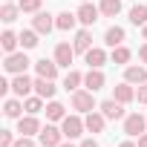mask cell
Masks as SVG:
<instances>
[{
  "mask_svg": "<svg viewBox=\"0 0 147 147\" xmlns=\"http://www.w3.org/2000/svg\"><path fill=\"white\" fill-rule=\"evenodd\" d=\"M72 110H78V113H92V110H95L92 90H75V92H72Z\"/></svg>",
  "mask_w": 147,
  "mask_h": 147,
  "instance_id": "obj_1",
  "label": "cell"
},
{
  "mask_svg": "<svg viewBox=\"0 0 147 147\" xmlns=\"http://www.w3.org/2000/svg\"><path fill=\"white\" fill-rule=\"evenodd\" d=\"M32 61L26 58V52H12V55H6V63H3V69L6 72H12V75H20V72H26V66H29Z\"/></svg>",
  "mask_w": 147,
  "mask_h": 147,
  "instance_id": "obj_2",
  "label": "cell"
},
{
  "mask_svg": "<svg viewBox=\"0 0 147 147\" xmlns=\"http://www.w3.org/2000/svg\"><path fill=\"white\" fill-rule=\"evenodd\" d=\"M38 138H40V144H43V147H61V144H63V130H58V127L46 124V127H40Z\"/></svg>",
  "mask_w": 147,
  "mask_h": 147,
  "instance_id": "obj_3",
  "label": "cell"
},
{
  "mask_svg": "<svg viewBox=\"0 0 147 147\" xmlns=\"http://www.w3.org/2000/svg\"><path fill=\"white\" fill-rule=\"evenodd\" d=\"M61 130H63V138H69V141H72V138H78V136L87 130V124H84L78 115H66V118L61 121Z\"/></svg>",
  "mask_w": 147,
  "mask_h": 147,
  "instance_id": "obj_4",
  "label": "cell"
},
{
  "mask_svg": "<svg viewBox=\"0 0 147 147\" xmlns=\"http://www.w3.org/2000/svg\"><path fill=\"white\" fill-rule=\"evenodd\" d=\"M35 90V81L26 75V72H20V75H15V81H12V92L15 95H20V98H26L29 92Z\"/></svg>",
  "mask_w": 147,
  "mask_h": 147,
  "instance_id": "obj_5",
  "label": "cell"
},
{
  "mask_svg": "<svg viewBox=\"0 0 147 147\" xmlns=\"http://www.w3.org/2000/svg\"><path fill=\"white\" fill-rule=\"evenodd\" d=\"M144 127H147V118H141L138 113H133V115L124 118V133H127V136H136V138H138V136L144 133Z\"/></svg>",
  "mask_w": 147,
  "mask_h": 147,
  "instance_id": "obj_6",
  "label": "cell"
},
{
  "mask_svg": "<svg viewBox=\"0 0 147 147\" xmlns=\"http://www.w3.org/2000/svg\"><path fill=\"white\" fill-rule=\"evenodd\" d=\"M32 26H35V32H38V35H49V32L55 29V20H52V15H49V12H35Z\"/></svg>",
  "mask_w": 147,
  "mask_h": 147,
  "instance_id": "obj_7",
  "label": "cell"
},
{
  "mask_svg": "<svg viewBox=\"0 0 147 147\" xmlns=\"http://www.w3.org/2000/svg\"><path fill=\"white\" fill-rule=\"evenodd\" d=\"M18 133H20V136H35V133H40V121H38L32 113H29V115H20Z\"/></svg>",
  "mask_w": 147,
  "mask_h": 147,
  "instance_id": "obj_8",
  "label": "cell"
},
{
  "mask_svg": "<svg viewBox=\"0 0 147 147\" xmlns=\"http://www.w3.org/2000/svg\"><path fill=\"white\" fill-rule=\"evenodd\" d=\"M72 58H75V46H69V43H58L55 46V63L58 66H69Z\"/></svg>",
  "mask_w": 147,
  "mask_h": 147,
  "instance_id": "obj_9",
  "label": "cell"
},
{
  "mask_svg": "<svg viewBox=\"0 0 147 147\" xmlns=\"http://www.w3.org/2000/svg\"><path fill=\"white\" fill-rule=\"evenodd\" d=\"M98 15H101V9L92 6V3H81V9H78V20H81L84 26H92V23L98 20Z\"/></svg>",
  "mask_w": 147,
  "mask_h": 147,
  "instance_id": "obj_10",
  "label": "cell"
},
{
  "mask_svg": "<svg viewBox=\"0 0 147 147\" xmlns=\"http://www.w3.org/2000/svg\"><path fill=\"white\" fill-rule=\"evenodd\" d=\"M98 110H101L107 118H113V121L124 115V104H121V101H115V98H107V101H101V107H98Z\"/></svg>",
  "mask_w": 147,
  "mask_h": 147,
  "instance_id": "obj_11",
  "label": "cell"
},
{
  "mask_svg": "<svg viewBox=\"0 0 147 147\" xmlns=\"http://www.w3.org/2000/svg\"><path fill=\"white\" fill-rule=\"evenodd\" d=\"M113 98H115V101H121V104H130V101L136 98V90H133V84H130V81H124V84L113 87Z\"/></svg>",
  "mask_w": 147,
  "mask_h": 147,
  "instance_id": "obj_12",
  "label": "cell"
},
{
  "mask_svg": "<svg viewBox=\"0 0 147 147\" xmlns=\"http://www.w3.org/2000/svg\"><path fill=\"white\" fill-rule=\"evenodd\" d=\"M35 72L40 78H49V81H55V75H58V63L55 61H46V58H40L38 63H35Z\"/></svg>",
  "mask_w": 147,
  "mask_h": 147,
  "instance_id": "obj_13",
  "label": "cell"
},
{
  "mask_svg": "<svg viewBox=\"0 0 147 147\" xmlns=\"http://www.w3.org/2000/svg\"><path fill=\"white\" fill-rule=\"evenodd\" d=\"M104 84H107V78H104V72H101V69H90L87 75H84V87H87V90H92V92H95V90H101Z\"/></svg>",
  "mask_w": 147,
  "mask_h": 147,
  "instance_id": "obj_14",
  "label": "cell"
},
{
  "mask_svg": "<svg viewBox=\"0 0 147 147\" xmlns=\"http://www.w3.org/2000/svg\"><path fill=\"white\" fill-rule=\"evenodd\" d=\"M104 121H107V115L104 113H87V118H84V124H87V130L90 133H104Z\"/></svg>",
  "mask_w": 147,
  "mask_h": 147,
  "instance_id": "obj_15",
  "label": "cell"
},
{
  "mask_svg": "<svg viewBox=\"0 0 147 147\" xmlns=\"http://www.w3.org/2000/svg\"><path fill=\"white\" fill-rule=\"evenodd\" d=\"M75 23H78V15H72V12H61L55 18V29H61V32H72Z\"/></svg>",
  "mask_w": 147,
  "mask_h": 147,
  "instance_id": "obj_16",
  "label": "cell"
},
{
  "mask_svg": "<svg viewBox=\"0 0 147 147\" xmlns=\"http://www.w3.org/2000/svg\"><path fill=\"white\" fill-rule=\"evenodd\" d=\"M124 81H130V84H147V69L144 66H127L124 69Z\"/></svg>",
  "mask_w": 147,
  "mask_h": 147,
  "instance_id": "obj_17",
  "label": "cell"
},
{
  "mask_svg": "<svg viewBox=\"0 0 147 147\" xmlns=\"http://www.w3.org/2000/svg\"><path fill=\"white\" fill-rule=\"evenodd\" d=\"M72 46H75V52H84V55H87V52L92 49V35H90L87 29H81V32L75 35V40H72Z\"/></svg>",
  "mask_w": 147,
  "mask_h": 147,
  "instance_id": "obj_18",
  "label": "cell"
},
{
  "mask_svg": "<svg viewBox=\"0 0 147 147\" xmlns=\"http://www.w3.org/2000/svg\"><path fill=\"white\" fill-rule=\"evenodd\" d=\"M104 43L113 46V49L121 46V43H124V29H121V26H110V29L104 32Z\"/></svg>",
  "mask_w": 147,
  "mask_h": 147,
  "instance_id": "obj_19",
  "label": "cell"
},
{
  "mask_svg": "<svg viewBox=\"0 0 147 147\" xmlns=\"http://www.w3.org/2000/svg\"><path fill=\"white\" fill-rule=\"evenodd\" d=\"M104 61H107V52H104V49L92 46V49L87 52V63H90V69H101V66H104Z\"/></svg>",
  "mask_w": 147,
  "mask_h": 147,
  "instance_id": "obj_20",
  "label": "cell"
},
{
  "mask_svg": "<svg viewBox=\"0 0 147 147\" xmlns=\"http://www.w3.org/2000/svg\"><path fill=\"white\" fill-rule=\"evenodd\" d=\"M18 43H20V35H15V32H9V29L0 35V46H3V52H6V55H12Z\"/></svg>",
  "mask_w": 147,
  "mask_h": 147,
  "instance_id": "obj_21",
  "label": "cell"
},
{
  "mask_svg": "<svg viewBox=\"0 0 147 147\" xmlns=\"http://www.w3.org/2000/svg\"><path fill=\"white\" fill-rule=\"evenodd\" d=\"M35 92H38L40 98H52V95H55V87H52L49 78H40V75H38V78H35Z\"/></svg>",
  "mask_w": 147,
  "mask_h": 147,
  "instance_id": "obj_22",
  "label": "cell"
},
{
  "mask_svg": "<svg viewBox=\"0 0 147 147\" xmlns=\"http://www.w3.org/2000/svg\"><path fill=\"white\" fill-rule=\"evenodd\" d=\"M46 118H49V121H63V118H66V107L58 104V101H49V104H46Z\"/></svg>",
  "mask_w": 147,
  "mask_h": 147,
  "instance_id": "obj_23",
  "label": "cell"
},
{
  "mask_svg": "<svg viewBox=\"0 0 147 147\" xmlns=\"http://www.w3.org/2000/svg\"><path fill=\"white\" fill-rule=\"evenodd\" d=\"M81 84H84V75H81V72H75V69H69V72H66V78H63V90H66V92H69V90L75 92Z\"/></svg>",
  "mask_w": 147,
  "mask_h": 147,
  "instance_id": "obj_24",
  "label": "cell"
},
{
  "mask_svg": "<svg viewBox=\"0 0 147 147\" xmlns=\"http://www.w3.org/2000/svg\"><path fill=\"white\" fill-rule=\"evenodd\" d=\"M18 15H20V6H15V3H6L3 9H0V20L3 23H15Z\"/></svg>",
  "mask_w": 147,
  "mask_h": 147,
  "instance_id": "obj_25",
  "label": "cell"
},
{
  "mask_svg": "<svg viewBox=\"0 0 147 147\" xmlns=\"http://www.w3.org/2000/svg\"><path fill=\"white\" fill-rule=\"evenodd\" d=\"M20 110H23V104H20L18 98H6V104H3L6 118H20Z\"/></svg>",
  "mask_w": 147,
  "mask_h": 147,
  "instance_id": "obj_26",
  "label": "cell"
},
{
  "mask_svg": "<svg viewBox=\"0 0 147 147\" xmlns=\"http://www.w3.org/2000/svg\"><path fill=\"white\" fill-rule=\"evenodd\" d=\"M130 23L133 26H144L147 23V6H133L130 9Z\"/></svg>",
  "mask_w": 147,
  "mask_h": 147,
  "instance_id": "obj_27",
  "label": "cell"
},
{
  "mask_svg": "<svg viewBox=\"0 0 147 147\" xmlns=\"http://www.w3.org/2000/svg\"><path fill=\"white\" fill-rule=\"evenodd\" d=\"M101 15H107V18H115L118 12H121V0H101Z\"/></svg>",
  "mask_w": 147,
  "mask_h": 147,
  "instance_id": "obj_28",
  "label": "cell"
},
{
  "mask_svg": "<svg viewBox=\"0 0 147 147\" xmlns=\"http://www.w3.org/2000/svg\"><path fill=\"white\" fill-rule=\"evenodd\" d=\"M20 43H23V49H35L38 46V32L35 29H23L20 32Z\"/></svg>",
  "mask_w": 147,
  "mask_h": 147,
  "instance_id": "obj_29",
  "label": "cell"
},
{
  "mask_svg": "<svg viewBox=\"0 0 147 147\" xmlns=\"http://www.w3.org/2000/svg\"><path fill=\"white\" fill-rule=\"evenodd\" d=\"M23 110H26V113H32V115H38V113L43 110V98H40V95L26 98V101H23Z\"/></svg>",
  "mask_w": 147,
  "mask_h": 147,
  "instance_id": "obj_30",
  "label": "cell"
},
{
  "mask_svg": "<svg viewBox=\"0 0 147 147\" xmlns=\"http://www.w3.org/2000/svg\"><path fill=\"white\" fill-rule=\"evenodd\" d=\"M127 61H130V49H127L124 43L115 46V49H113V63H127Z\"/></svg>",
  "mask_w": 147,
  "mask_h": 147,
  "instance_id": "obj_31",
  "label": "cell"
},
{
  "mask_svg": "<svg viewBox=\"0 0 147 147\" xmlns=\"http://www.w3.org/2000/svg\"><path fill=\"white\" fill-rule=\"evenodd\" d=\"M20 12H40V0H20Z\"/></svg>",
  "mask_w": 147,
  "mask_h": 147,
  "instance_id": "obj_32",
  "label": "cell"
},
{
  "mask_svg": "<svg viewBox=\"0 0 147 147\" xmlns=\"http://www.w3.org/2000/svg\"><path fill=\"white\" fill-rule=\"evenodd\" d=\"M15 144V136L9 130H0V147H12Z\"/></svg>",
  "mask_w": 147,
  "mask_h": 147,
  "instance_id": "obj_33",
  "label": "cell"
},
{
  "mask_svg": "<svg viewBox=\"0 0 147 147\" xmlns=\"http://www.w3.org/2000/svg\"><path fill=\"white\" fill-rule=\"evenodd\" d=\"M12 147H35V144H32V136H20V138H15Z\"/></svg>",
  "mask_w": 147,
  "mask_h": 147,
  "instance_id": "obj_34",
  "label": "cell"
},
{
  "mask_svg": "<svg viewBox=\"0 0 147 147\" xmlns=\"http://www.w3.org/2000/svg\"><path fill=\"white\" fill-rule=\"evenodd\" d=\"M138 104H147V84H138V92H136Z\"/></svg>",
  "mask_w": 147,
  "mask_h": 147,
  "instance_id": "obj_35",
  "label": "cell"
},
{
  "mask_svg": "<svg viewBox=\"0 0 147 147\" xmlns=\"http://www.w3.org/2000/svg\"><path fill=\"white\" fill-rule=\"evenodd\" d=\"M78 147H98V141H95V138H84Z\"/></svg>",
  "mask_w": 147,
  "mask_h": 147,
  "instance_id": "obj_36",
  "label": "cell"
},
{
  "mask_svg": "<svg viewBox=\"0 0 147 147\" xmlns=\"http://www.w3.org/2000/svg\"><path fill=\"white\" fill-rule=\"evenodd\" d=\"M9 90H12V84H9V81H0V92H3V95H6Z\"/></svg>",
  "mask_w": 147,
  "mask_h": 147,
  "instance_id": "obj_37",
  "label": "cell"
},
{
  "mask_svg": "<svg viewBox=\"0 0 147 147\" xmlns=\"http://www.w3.org/2000/svg\"><path fill=\"white\" fill-rule=\"evenodd\" d=\"M138 58H141V61H144V63H147V43H144V46H141V49H138Z\"/></svg>",
  "mask_w": 147,
  "mask_h": 147,
  "instance_id": "obj_38",
  "label": "cell"
},
{
  "mask_svg": "<svg viewBox=\"0 0 147 147\" xmlns=\"http://www.w3.org/2000/svg\"><path fill=\"white\" fill-rule=\"evenodd\" d=\"M138 147H147V133H141V136H138Z\"/></svg>",
  "mask_w": 147,
  "mask_h": 147,
  "instance_id": "obj_39",
  "label": "cell"
},
{
  "mask_svg": "<svg viewBox=\"0 0 147 147\" xmlns=\"http://www.w3.org/2000/svg\"><path fill=\"white\" fill-rule=\"evenodd\" d=\"M118 147H138V144H133V141H121Z\"/></svg>",
  "mask_w": 147,
  "mask_h": 147,
  "instance_id": "obj_40",
  "label": "cell"
},
{
  "mask_svg": "<svg viewBox=\"0 0 147 147\" xmlns=\"http://www.w3.org/2000/svg\"><path fill=\"white\" fill-rule=\"evenodd\" d=\"M141 35H144V40H147V23H144V29H141Z\"/></svg>",
  "mask_w": 147,
  "mask_h": 147,
  "instance_id": "obj_41",
  "label": "cell"
},
{
  "mask_svg": "<svg viewBox=\"0 0 147 147\" xmlns=\"http://www.w3.org/2000/svg\"><path fill=\"white\" fill-rule=\"evenodd\" d=\"M61 147H75V144H72V141H69V144H61Z\"/></svg>",
  "mask_w": 147,
  "mask_h": 147,
  "instance_id": "obj_42",
  "label": "cell"
},
{
  "mask_svg": "<svg viewBox=\"0 0 147 147\" xmlns=\"http://www.w3.org/2000/svg\"><path fill=\"white\" fill-rule=\"evenodd\" d=\"M81 3H87V0H81Z\"/></svg>",
  "mask_w": 147,
  "mask_h": 147,
  "instance_id": "obj_43",
  "label": "cell"
},
{
  "mask_svg": "<svg viewBox=\"0 0 147 147\" xmlns=\"http://www.w3.org/2000/svg\"><path fill=\"white\" fill-rule=\"evenodd\" d=\"M6 3H12V0H6Z\"/></svg>",
  "mask_w": 147,
  "mask_h": 147,
  "instance_id": "obj_44",
  "label": "cell"
},
{
  "mask_svg": "<svg viewBox=\"0 0 147 147\" xmlns=\"http://www.w3.org/2000/svg\"><path fill=\"white\" fill-rule=\"evenodd\" d=\"M40 147H43V144H40Z\"/></svg>",
  "mask_w": 147,
  "mask_h": 147,
  "instance_id": "obj_45",
  "label": "cell"
}]
</instances>
